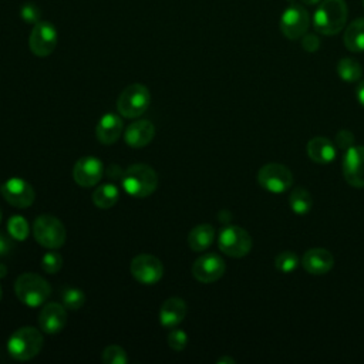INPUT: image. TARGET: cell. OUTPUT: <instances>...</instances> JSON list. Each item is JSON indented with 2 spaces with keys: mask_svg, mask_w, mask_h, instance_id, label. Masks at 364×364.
Here are the masks:
<instances>
[{
  "mask_svg": "<svg viewBox=\"0 0 364 364\" xmlns=\"http://www.w3.org/2000/svg\"><path fill=\"white\" fill-rule=\"evenodd\" d=\"M337 74L346 82H355L361 78L363 70L358 61L350 57H346L337 63Z\"/></svg>",
  "mask_w": 364,
  "mask_h": 364,
  "instance_id": "obj_26",
  "label": "cell"
},
{
  "mask_svg": "<svg viewBox=\"0 0 364 364\" xmlns=\"http://www.w3.org/2000/svg\"><path fill=\"white\" fill-rule=\"evenodd\" d=\"M336 141H337V148L347 151L354 144V135H353V132H350L347 129H343V131L337 132Z\"/></svg>",
  "mask_w": 364,
  "mask_h": 364,
  "instance_id": "obj_34",
  "label": "cell"
},
{
  "mask_svg": "<svg viewBox=\"0 0 364 364\" xmlns=\"http://www.w3.org/2000/svg\"><path fill=\"white\" fill-rule=\"evenodd\" d=\"M310 26V16L300 4L287 6L280 17V31L289 40L301 38Z\"/></svg>",
  "mask_w": 364,
  "mask_h": 364,
  "instance_id": "obj_9",
  "label": "cell"
},
{
  "mask_svg": "<svg viewBox=\"0 0 364 364\" xmlns=\"http://www.w3.org/2000/svg\"><path fill=\"white\" fill-rule=\"evenodd\" d=\"M347 17L348 9L344 0H324L314 11L313 27L323 36H334L344 28Z\"/></svg>",
  "mask_w": 364,
  "mask_h": 364,
  "instance_id": "obj_1",
  "label": "cell"
},
{
  "mask_svg": "<svg viewBox=\"0 0 364 364\" xmlns=\"http://www.w3.org/2000/svg\"><path fill=\"white\" fill-rule=\"evenodd\" d=\"M11 236L0 233V256H6L10 253V250L13 249V242H11Z\"/></svg>",
  "mask_w": 364,
  "mask_h": 364,
  "instance_id": "obj_36",
  "label": "cell"
},
{
  "mask_svg": "<svg viewBox=\"0 0 364 364\" xmlns=\"http://www.w3.org/2000/svg\"><path fill=\"white\" fill-rule=\"evenodd\" d=\"M215 239V229L209 223H200L195 226L188 235V245L193 252L206 250Z\"/></svg>",
  "mask_w": 364,
  "mask_h": 364,
  "instance_id": "obj_22",
  "label": "cell"
},
{
  "mask_svg": "<svg viewBox=\"0 0 364 364\" xmlns=\"http://www.w3.org/2000/svg\"><path fill=\"white\" fill-rule=\"evenodd\" d=\"M299 263V256L291 250H283L274 257V266L282 273H291L297 269Z\"/></svg>",
  "mask_w": 364,
  "mask_h": 364,
  "instance_id": "obj_28",
  "label": "cell"
},
{
  "mask_svg": "<svg viewBox=\"0 0 364 364\" xmlns=\"http://www.w3.org/2000/svg\"><path fill=\"white\" fill-rule=\"evenodd\" d=\"M218 363H235V360L233 358H230V357H223V358H220V360H218Z\"/></svg>",
  "mask_w": 364,
  "mask_h": 364,
  "instance_id": "obj_39",
  "label": "cell"
},
{
  "mask_svg": "<svg viewBox=\"0 0 364 364\" xmlns=\"http://www.w3.org/2000/svg\"><path fill=\"white\" fill-rule=\"evenodd\" d=\"M20 16L23 18V21L28 23V24H36L40 21L41 17V10L36 3H24L20 9Z\"/></svg>",
  "mask_w": 364,
  "mask_h": 364,
  "instance_id": "obj_33",
  "label": "cell"
},
{
  "mask_svg": "<svg viewBox=\"0 0 364 364\" xmlns=\"http://www.w3.org/2000/svg\"><path fill=\"white\" fill-rule=\"evenodd\" d=\"M158 186V175L155 169L146 164H134L124 171L122 188L134 198H146L155 192Z\"/></svg>",
  "mask_w": 364,
  "mask_h": 364,
  "instance_id": "obj_2",
  "label": "cell"
},
{
  "mask_svg": "<svg viewBox=\"0 0 364 364\" xmlns=\"http://www.w3.org/2000/svg\"><path fill=\"white\" fill-rule=\"evenodd\" d=\"M7 274V267L4 263H0V279Z\"/></svg>",
  "mask_w": 364,
  "mask_h": 364,
  "instance_id": "obj_38",
  "label": "cell"
},
{
  "mask_svg": "<svg viewBox=\"0 0 364 364\" xmlns=\"http://www.w3.org/2000/svg\"><path fill=\"white\" fill-rule=\"evenodd\" d=\"M218 246L230 257H243L252 249V237L243 228L229 225L220 230Z\"/></svg>",
  "mask_w": 364,
  "mask_h": 364,
  "instance_id": "obj_7",
  "label": "cell"
},
{
  "mask_svg": "<svg viewBox=\"0 0 364 364\" xmlns=\"http://www.w3.org/2000/svg\"><path fill=\"white\" fill-rule=\"evenodd\" d=\"M155 136V127L148 119H138L125 129V142L132 148L146 146Z\"/></svg>",
  "mask_w": 364,
  "mask_h": 364,
  "instance_id": "obj_19",
  "label": "cell"
},
{
  "mask_svg": "<svg viewBox=\"0 0 364 364\" xmlns=\"http://www.w3.org/2000/svg\"><path fill=\"white\" fill-rule=\"evenodd\" d=\"M225 270V260L216 253H205L199 256L192 266V274L200 283H213L219 280Z\"/></svg>",
  "mask_w": 364,
  "mask_h": 364,
  "instance_id": "obj_12",
  "label": "cell"
},
{
  "mask_svg": "<svg viewBox=\"0 0 364 364\" xmlns=\"http://www.w3.org/2000/svg\"><path fill=\"white\" fill-rule=\"evenodd\" d=\"M7 232L13 239L23 242V240L27 239L28 232H30L28 222L20 215H13L7 220Z\"/></svg>",
  "mask_w": 364,
  "mask_h": 364,
  "instance_id": "obj_27",
  "label": "cell"
},
{
  "mask_svg": "<svg viewBox=\"0 0 364 364\" xmlns=\"http://www.w3.org/2000/svg\"><path fill=\"white\" fill-rule=\"evenodd\" d=\"M355 97L358 100V102L364 107V80L360 81V84L357 85V90H355Z\"/></svg>",
  "mask_w": 364,
  "mask_h": 364,
  "instance_id": "obj_37",
  "label": "cell"
},
{
  "mask_svg": "<svg viewBox=\"0 0 364 364\" xmlns=\"http://www.w3.org/2000/svg\"><path fill=\"white\" fill-rule=\"evenodd\" d=\"M63 266V256L55 250L51 249L41 257V269L50 274L57 273Z\"/></svg>",
  "mask_w": 364,
  "mask_h": 364,
  "instance_id": "obj_31",
  "label": "cell"
},
{
  "mask_svg": "<svg viewBox=\"0 0 364 364\" xmlns=\"http://www.w3.org/2000/svg\"><path fill=\"white\" fill-rule=\"evenodd\" d=\"M343 176L348 185L364 188V146H350L343 158Z\"/></svg>",
  "mask_w": 364,
  "mask_h": 364,
  "instance_id": "obj_14",
  "label": "cell"
},
{
  "mask_svg": "<svg viewBox=\"0 0 364 364\" xmlns=\"http://www.w3.org/2000/svg\"><path fill=\"white\" fill-rule=\"evenodd\" d=\"M33 235L36 242L47 249H58L65 242V228L63 222L51 215H40L36 218Z\"/></svg>",
  "mask_w": 364,
  "mask_h": 364,
  "instance_id": "obj_6",
  "label": "cell"
},
{
  "mask_svg": "<svg viewBox=\"0 0 364 364\" xmlns=\"http://www.w3.org/2000/svg\"><path fill=\"white\" fill-rule=\"evenodd\" d=\"M307 155L313 162L330 164L336 158V146L326 136H313L306 146Z\"/></svg>",
  "mask_w": 364,
  "mask_h": 364,
  "instance_id": "obj_21",
  "label": "cell"
},
{
  "mask_svg": "<svg viewBox=\"0 0 364 364\" xmlns=\"http://www.w3.org/2000/svg\"><path fill=\"white\" fill-rule=\"evenodd\" d=\"M43 347V334L31 326L17 328L7 340V351L17 361L34 358Z\"/></svg>",
  "mask_w": 364,
  "mask_h": 364,
  "instance_id": "obj_3",
  "label": "cell"
},
{
  "mask_svg": "<svg viewBox=\"0 0 364 364\" xmlns=\"http://www.w3.org/2000/svg\"><path fill=\"white\" fill-rule=\"evenodd\" d=\"M363 6H364V0H363Z\"/></svg>",
  "mask_w": 364,
  "mask_h": 364,
  "instance_id": "obj_43",
  "label": "cell"
},
{
  "mask_svg": "<svg viewBox=\"0 0 364 364\" xmlns=\"http://www.w3.org/2000/svg\"><path fill=\"white\" fill-rule=\"evenodd\" d=\"M102 361L105 364H127L128 355L125 350L117 344H111L102 351Z\"/></svg>",
  "mask_w": 364,
  "mask_h": 364,
  "instance_id": "obj_30",
  "label": "cell"
},
{
  "mask_svg": "<svg viewBox=\"0 0 364 364\" xmlns=\"http://www.w3.org/2000/svg\"><path fill=\"white\" fill-rule=\"evenodd\" d=\"M129 270L136 282L146 286L158 283L164 276L162 262L156 256L148 253H141L135 256L131 260Z\"/></svg>",
  "mask_w": 364,
  "mask_h": 364,
  "instance_id": "obj_10",
  "label": "cell"
},
{
  "mask_svg": "<svg viewBox=\"0 0 364 364\" xmlns=\"http://www.w3.org/2000/svg\"><path fill=\"white\" fill-rule=\"evenodd\" d=\"M289 203H290L291 210L296 215L303 216V215L310 212L311 205H313V199H311L310 192L306 188L297 186L291 191V193L289 196Z\"/></svg>",
  "mask_w": 364,
  "mask_h": 364,
  "instance_id": "obj_25",
  "label": "cell"
},
{
  "mask_svg": "<svg viewBox=\"0 0 364 364\" xmlns=\"http://www.w3.org/2000/svg\"><path fill=\"white\" fill-rule=\"evenodd\" d=\"M57 46V30L48 21H38L31 28L28 37V47L37 57L50 55Z\"/></svg>",
  "mask_w": 364,
  "mask_h": 364,
  "instance_id": "obj_11",
  "label": "cell"
},
{
  "mask_svg": "<svg viewBox=\"0 0 364 364\" xmlns=\"http://www.w3.org/2000/svg\"><path fill=\"white\" fill-rule=\"evenodd\" d=\"M301 46H303V48L306 51L314 53L320 47V40H318V37L316 34H304L301 37Z\"/></svg>",
  "mask_w": 364,
  "mask_h": 364,
  "instance_id": "obj_35",
  "label": "cell"
},
{
  "mask_svg": "<svg viewBox=\"0 0 364 364\" xmlns=\"http://www.w3.org/2000/svg\"><path fill=\"white\" fill-rule=\"evenodd\" d=\"M1 294H3V290H1V286H0V300H1Z\"/></svg>",
  "mask_w": 364,
  "mask_h": 364,
  "instance_id": "obj_42",
  "label": "cell"
},
{
  "mask_svg": "<svg viewBox=\"0 0 364 364\" xmlns=\"http://www.w3.org/2000/svg\"><path fill=\"white\" fill-rule=\"evenodd\" d=\"M61 299H63L64 307L70 310H78L85 303L84 291L77 287H65L61 291Z\"/></svg>",
  "mask_w": 364,
  "mask_h": 364,
  "instance_id": "obj_29",
  "label": "cell"
},
{
  "mask_svg": "<svg viewBox=\"0 0 364 364\" xmlns=\"http://www.w3.org/2000/svg\"><path fill=\"white\" fill-rule=\"evenodd\" d=\"M168 346L173 350V351H182L186 344H188V336L183 330L181 328H172L169 333H168Z\"/></svg>",
  "mask_w": 364,
  "mask_h": 364,
  "instance_id": "obj_32",
  "label": "cell"
},
{
  "mask_svg": "<svg viewBox=\"0 0 364 364\" xmlns=\"http://www.w3.org/2000/svg\"><path fill=\"white\" fill-rule=\"evenodd\" d=\"M317 1H318V0H303V3H304V4H309V6H310V4H316Z\"/></svg>",
  "mask_w": 364,
  "mask_h": 364,
  "instance_id": "obj_40",
  "label": "cell"
},
{
  "mask_svg": "<svg viewBox=\"0 0 364 364\" xmlns=\"http://www.w3.org/2000/svg\"><path fill=\"white\" fill-rule=\"evenodd\" d=\"M104 166L95 156L80 158L73 168V178L77 185L82 188H91L97 185L102 178Z\"/></svg>",
  "mask_w": 364,
  "mask_h": 364,
  "instance_id": "obj_15",
  "label": "cell"
},
{
  "mask_svg": "<svg viewBox=\"0 0 364 364\" xmlns=\"http://www.w3.org/2000/svg\"><path fill=\"white\" fill-rule=\"evenodd\" d=\"M122 125L124 124H122V119L119 118V115H117L114 112L104 114L95 127V136L101 144L111 145V144L117 142L118 138L121 136Z\"/></svg>",
  "mask_w": 364,
  "mask_h": 364,
  "instance_id": "obj_18",
  "label": "cell"
},
{
  "mask_svg": "<svg viewBox=\"0 0 364 364\" xmlns=\"http://www.w3.org/2000/svg\"><path fill=\"white\" fill-rule=\"evenodd\" d=\"M119 199V191L114 183H102L92 192V202L97 208H112Z\"/></svg>",
  "mask_w": 364,
  "mask_h": 364,
  "instance_id": "obj_24",
  "label": "cell"
},
{
  "mask_svg": "<svg viewBox=\"0 0 364 364\" xmlns=\"http://www.w3.org/2000/svg\"><path fill=\"white\" fill-rule=\"evenodd\" d=\"M1 195L14 208H28L34 202L33 186L21 178H10L1 185Z\"/></svg>",
  "mask_w": 364,
  "mask_h": 364,
  "instance_id": "obj_13",
  "label": "cell"
},
{
  "mask_svg": "<svg viewBox=\"0 0 364 364\" xmlns=\"http://www.w3.org/2000/svg\"><path fill=\"white\" fill-rule=\"evenodd\" d=\"M67 323V311L64 304L51 301L47 303L38 314V326L40 330L47 334L60 333Z\"/></svg>",
  "mask_w": 364,
  "mask_h": 364,
  "instance_id": "obj_16",
  "label": "cell"
},
{
  "mask_svg": "<svg viewBox=\"0 0 364 364\" xmlns=\"http://www.w3.org/2000/svg\"><path fill=\"white\" fill-rule=\"evenodd\" d=\"M188 307L186 303L181 297H169L166 299L159 309V321L162 327L173 328L176 327L186 316Z\"/></svg>",
  "mask_w": 364,
  "mask_h": 364,
  "instance_id": "obj_20",
  "label": "cell"
},
{
  "mask_svg": "<svg viewBox=\"0 0 364 364\" xmlns=\"http://www.w3.org/2000/svg\"><path fill=\"white\" fill-rule=\"evenodd\" d=\"M1 218H3V212H1V208H0V222H1Z\"/></svg>",
  "mask_w": 364,
  "mask_h": 364,
  "instance_id": "obj_41",
  "label": "cell"
},
{
  "mask_svg": "<svg viewBox=\"0 0 364 364\" xmlns=\"http://www.w3.org/2000/svg\"><path fill=\"white\" fill-rule=\"evenodd\" d=\"M344 46L353 53L364 51V17L353 20L344 31Z\"/></svg>",
  "mask_w": 364,
  "mask_h": 364,
  "instance_id": "obj_23",
  "label": "cell"
},
{
  "mask_svg": "<svg viewBox=\"0 0 364 364\" xmlns=\"http://www.w3.org/2000/svg\"><path fill=\"white\" fill-rule=\"evenodd\" d=\"M14 293L23 304L28 307H38L50 297L51 287L40 274L21 273L16 279Z\"/></svg>",
  "mask_w": 364,
  "mask_h": 364,
  "instance_id": "obj_4",
  "label": "cell"
},
{
  "mask_svg": "<svg viewBox=\"0 0 364 364\" xmlns=\"http://www.w3.org/2000/svg\"><path fill=\"white\" fill-rule=\"evenodd\" d=\"M149 104V90L144 84L135 82L121 91L117 100V109L125 118H138L148 109Z\"/></svg>",
  "mask_w": 364,
  "mask_h": 364,
  "instance_id": "obj_5",
  "label": "cell"
},
{
  "mask_svg": "<svg viewBox=\"0 0 364 364\" xmlns=\"http://www.w3.org/2000/svg\"><path fill=\"white\" fill-rule=\"evenodd\" d=\"M259 185L270 193H283L293 183V173L282 164H266L257 172Z\"/></svg>",
  "mask_w": 364,
  "mask_h": 364,
  "instance_id": "obj_8",
  "label": "cell"
},
{
  "mask_svg": "<svg viewBox=\"0 0 364 364\" xmlns=\"http://www.w3.org/2000/svg\"><path fill=\"white\" fill-rule=\"evenodd\" d=\"M301 264L304 270L310 274H326L331 270L334 264V257L327 249L313 247L303 255Z\"/></svg>",
  "mask_w": 364,
  "mask_h": 364,
  "instance_id": "obj_17",
  "label": "cell"
}]
</instances>
